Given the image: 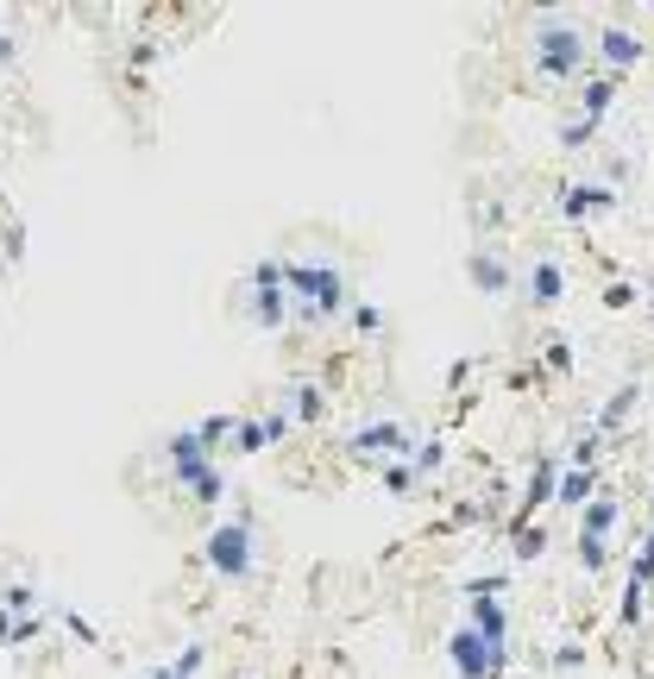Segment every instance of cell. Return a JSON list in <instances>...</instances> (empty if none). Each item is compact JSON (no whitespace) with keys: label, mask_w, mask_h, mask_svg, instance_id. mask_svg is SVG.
Instances as JSON below:
<instances>
[{"label":"cell","mask_w":654,"mask_h":679,"mask_svg":"<svg viewBox=\"0 0 654 679\" xmlns=\"http://www.w3.org/2000/svg\"><path fill=\"white\" fill-rule=\"evenodd\" d=\"M13 63H20V39H13V32L0 25V70H13Z\"/></svg>","instance_id":"cell-40"},{"label":"cell","mask_w":654,"mask_h":679,"mask_svg":"<svg viewBox=\"0 0 654 679\" xmlns=\"http://www.w3.org/2000/svg\"><path fill=\"white\" fill-rule=\"evenodd\" d=\"M403 466L416 472V485L441 479V472H447V434H416V446L403 453Z\"/></svg>","instance_id":"cell-19"},{"label":"cell","mask_w":654,"mask_h":679,"mask_svg":"<svg viewBox=\"0 0 654 679\" xmlns=\"http://www.w3.org/2000/svg\"><path fill=\"white\" fill-rule=\"evenodd\" d=\"M258 415V434H265V446H284V441H296V422H289L277 403H265V409H252Z\"/></svg>","instance_id":"cell-32"},{"label":"cell","mask_w":654,"mask_h":679,"mask_svg":"<svg viewBox=\"0 0 654 679\" xmlns=\"http://www.w3.org/2000/svg\"><path fill=\"white\" fill-rule=\"evenodd\" d=\"M416 434H422V428L416 422H403V415H366V422L359 428H347V434H340V453H347L352 466H385V460H403L409 446H416Z\"/></svg>","instance_id":"cell-4"},{"label":"cell","mask_w":654,"mask_h":679,"mask_svg":"<svg viewBox=\"0 0 654 679\" xmlns=\"http://www.w3.org/2000/svg\"><path fill=\"white\" fill-rule=\"evenodd\" d=\"M597 133H604V126H592V120H579V114H560V120H554V145H560L566 157L592 152V145H597Z\"/></svg>","instance_id":"cell-22"},{"label":"cell","mask_w":654,"mask_h":679,"mask_svg":"<svg viewBox=\"0 0 654 679\" xmlns=\"http://www.w3.org/2000/svg\"><path fill=\"white\" fill-rule=\"evenodd\" d=\"M0 610H13V617H44L32 585H7V591H0Z\"/></svg>","instance_id":"cell-36"},{"label":"cell","mask_w":654,"mask_h":679,"mask_svg":"<svg viewBox=\"0 0 654 679\" xmlns=\"http://www.w3.org/2000/svg\"><path fill=\"white\" fill-rule=\"evenodd\" d=\"M239 290H284V253L252 258V265H246V277H239Z\"/></svg>","instance_id":"cell-25"},{"label":"cell","mask_w":654,"mask_h":679,"mask_svg":"<svg viewBox=\"0 0 654 679\" xmlns=\"http://www.w3.org/2000/svg\"><path fill=\"white\" fill-rule=\"evenodd\" d=\"M573 560L579 573H604L616 560V542H597V535H573Z\"/></svg>","instance_id":"cell-30"},{"label":"cell","mask_w":654,"mask_h":679,"mask_svg":"<svg viewBox=\"0 0 654 679\" xmlns=\"http://www.w3.org/2000/svg\"><path fill=\"white\" fill-rule=\"evenodd\" d=\"M522 70L541 89H573L592 70V20L566 7H541L522 20Z\"/></svg>","instance_id":"cell-1"},{"label":"cell","mask_w":654,"mask_h":679,"mask_svg":"<svg viewBox=\"0 0 654 679\" xmlns=\"http://www.w3.org/2000/svg\"><path fill=\"white\" fill-rule=\"evenodd\" d=\"M233 679H258V673H252V667H239V673H233Z\"/></svg>","instance_id":"cell-42"},{"label":"cell","mask_w":654,"mask_h":679,"mask_svg":"<svg viewBox=\"0 0 654 679\" xmlns=\"http://www.w3.org/2000/svg\"><path fill=\"white\" fill-rule=\"evenodd\" d=\"M152 58H157V44H152V39H139V44H133V70H145Z\"/></svg>","instance_id":"cell-41"},{"label":"cell","mask_w":654,"mask_h":679,"mask_svg":"<svg viewBox=\"0 0 654 679\" xmlns=\"http://www.w3.org/2000/svg\"><path fill=\"white\" fill-rule=\"evenodd\" d=\"M623 579H635V585H648L654 579V554H648V528H635V547H630V573Z\"/></svg>","instance_id":"cell-35"},{"label":"cell","mask_w":654,"mask_h":679,"mask_svg":"<svg viewBox=\"0 0 654 679\" xmlns=\"http://www.w3.org/2000/svg\"><path fill=\"white\" fill-rule=\"evenodd\" d=\"M597 491H604V466H560V479H554V504L548 510H585L597 497Z\"/></svg>","instance_id":"cell-17"},{"label":"cell","mask_w":654,"mask_h":679,"mask_svg":"<svg viewBox=\"0 0 654 679\" xmlns=\"http://www.w3.org/2000/svg\"><path fill=\"white\" fill-rule=\"evenodd\" d=\"M554 479H560V453L541 446L535 460H529V485H522V497H517V523H541V510L554 504Z\"/></svg>","instance_id":"cell-12"},{"label":"cell","mask_w":654,"mask_h":679,"mask_svg":"<svg viewBox=\"0 0 654 679\" xmlns=\"http://www.w3.org/2000/svg\"><path fill=\"white\" fill-rule=\"evenodd\" d=\"M227 485H233V479H227V460H221V466H208L190 491H183V504H190L202 523H214V516H221V504H227Z\"/></svg>","instance_id":"cell-18"},{"label":"cell","mask_w":654,"mask_h":679,"mask_svg":"<svg viewBox=\"0 0 654 679\" xmlns=\"http://www.w3.org/2000/svg\"><path fill=\"white\" fill-rule=\"evenodd\" d=\"M195 566L221 585H246L258 579V566H265V535H258V510L252 504H233L227 516H214L202 547H195Z\"/></svg>","instance_id":"cell-3"},{"label":"cell","mask_w":654,"mask_h":679,"mask_svg":"<svg viewBox=\"0 0 654 679\" xmlns=\"http://www.w3.org/2000/svg\"><path fill=\"white\" fill-rule=\"evenodd\" d=\"M378 485H385L390 497H416V491H422V485H416V472H409L403 460H385V466H378Z\"/></svg>","instance_id":"cell-34"},{"label":"cell","mask_w":654,"mask_h":679,"mask_svg":"<svg viewBox=\"0 0 654 679\" xmlns=\"http://www.w3.org/2000/svg\"><path fill=\"white\" fill-rule=\"evenodd\" d=\"M233 460H258V453H265V434H258V415H252V409H239V415H233Z\"/></svg>","instance_id":"cell-26"},{"label":"cell","mask_w":654,"mask_h":679,"mask_svg":"<svg viewBox=\"0 0 654 679\" xmlns=\"http://www.w3.org/2000/svg\"><path fill=\"white\" fill-rule=\"evenodd\" d=\"M616 101H623V82L604 76V70H585V76L573 82V107H566V114H579V120H592V126H604V120L616 114Z\"/></svg>","instance_id":"cell-11"},{"label":"cell","mask_w":654,"mask_h":679,"mask_svg":"<svg viewBox=\"0 0 654 679\" xmlns=\"http://www.w3.org/2000/svg\"><path fill=\"white\" fill-rule=\"evenodd\" d=\"M623 523H630V504H623L611 485H604L592 504L579 510V535H597V542H616V535H623Z\"/></svg>","instance_id":"cell-16"},{"label":"cell","mask_w":654,"mask_h":679,"mask_svg":"<svg viewBox=\"0 0 654 679\" xmlns=\"http://www.w3.org/2000/svg\"><path fill=\"white\" fill-rule=\"evenodd\" d=\"M208 466H221V453H208V446H202L195 422H176L171 434H164V472H171V491L183 497V491H190Z\"/></svg>","instance_id":"cell-8"},{"label":"cell","mask_w":654,"mask_h":679,"mask_svg":"<svg viewBox=\"0 0 654 679\" xmlns=\"http://www.w3.org/2000/svg\"><path fill=\"white\" fill-rule=\"evenodd\" d=\"M541 554H548V528H541V523H517V516H510V560L535 566Z\"/></svg>","instance_id":"cell-23"},{"label":"cell","mask_w":654,"mask_h":679,"mask_svg":"<svg viewBox=\"0 0 654 679\" xmlns=\"http://www.w3.org/2000/svg\"><path fill=\"white\" fill-rule=\"evenodd\" d=\"M472 371H479L472 359H453V366H447V390H466L472 384Z\"/></svg>","instance_id":"cell-39"},{"label":"cell","mask_w":654,"mask_h":679,"mask_svg":"<svg viewBox=\"0 0 654 679\" xmlns=\"http://www.w3.org/2000/svg\"><path fill=\"white\" fill-rule=\"evenodd\" d=\"M541 366H548V378H573L579 371V352L566 333H548V347H541Z\"/></svg>","instance_id":"cell-31"},{"label":"cell","mask_w":654,"mask_h":679,"mask_svg":"<svg viewBox=\"0 0 654 679\" xmlns=\"http://www.w3.org/2000/svg\"><path fill=\"white\" fill-rule=\"evenodd\" d=\"M616 623H623V629H642V623H648V585L623 579V591H616Z\"/></svg>","instance_id":"cell-27"},{"label":"cell","mask_w":654,"mask_h":679,"mask_svg":"<svg viewBox=\"0 0 654 679\" xmlns=\"http://www.w3.org/2000/svg\"><path fill=\"white\" fill-rule=\"evenodd\" d=\"M289 333H327L352 302V277L340 258H284Z\"/></svg>","instance_id":"cell-2"},{"label":"cell","mask_w":654,"mask_h":679,"mask_svg":"<svg viewBox=\"0 0 654 679\" xmlns=\"http://www.w3.org/2000/svg\"><path fill=\"white\" fill-rule=\"evenodd\" d=\"M233 415H239V409H208V415L195 422V434H202V446H208V453H227V441H233Z\"/></svg>","instance_id":"cell-29"},{"label":"cell","mask_w":654,"mask_h":679,"mask_svg":"<svg viewBox=\"0 0 654 679\" xmlns=\"http://www.w3.org/2000/svg\"><path fill=\"white\" fill-rule=\"evenodd\" d=\"M466 284L491 302L503 296H517V253L503 246V239H472V253H466Z\"/></svg>","instance_id":"cell-7"},{"label":"cell","mask_w":654,"mask_h":679,"mask_svg":"<svg viewBox=\"0 0 654 679\" xmlns=\"http://www.w3.org/2000/svg\"><path fill=\"white\" fill-rule=\"evenodd\" d=\"M472 523H491V504H460V510H453V528H472Z\"/></svg>","instance_id":"cell-38"},{"label":"cell","mask_w":654,"mask_h":679,"mask_svg":"<svg viewBox=\"0 0 654 679\" xmlns=\"http://www.w3.org/2000/svg\"><path fill=\"white\" fill-rule=\"evenodd\" d=\"M447 667H453V679H498L491 648H484L466 623H453V629H447Z\"/></svg>","instance_id":"cell-14"},{"label":"cell","mask_w":654,"mask_h":679,"mask_svg":"<svg viewBox=\"0 0 654 679\" xmlns=\"http://www.w3.org/2000/svg\"><path fill=\"white\" fill-rule=\"evenodd\" d=\"M560 466H604V434H597L592 422L573 428V441H566V453H560Z\"/></svg>","instance_id":"cell-24"},{"label":"cell","mask_w":654,"mask_h":679,"mask_svg":"<svg viewBox=\"0 0 654 679\" xmlns=\"http://www.w3.org/2000/svg\"><path fill=\"white\" fill-rule=\"evenodd\" d=\"M642 58H648V32H642V25H630V20H592V70L630 82L635 70H642Z\"/></svg>","instance_id":"cell-5"},{"label":"cell","mask_w":654,"mask_h":679,"mask_svg":"<svg viewBox=\"0 0 654 679\" xmlns=\"http://www.w3.org/2000/svg\"><path fill=\"white\" fill-rule=\"evenodd\" d=\"M202 667H208V641H183L171 660H152L145 679H202Z\"/></svg>","instance_id":"cell-20"},{"label":"cell","mask_w":654,"mask_h":679,"mask_svg":"<svg viewBox=\"0 0 654 679\" xmlns=\"http://www.w3.org/2000/svg\"><path fill=\"white\" fill-rule=\"evenodd\" d=\"M277 409H284L296 428H327V415H334V390L315 384V371H289L284 384H277Z\"/></svg>","instance_id":"cell-9"},{"label":"cell","mask_w":654,"mask_h":679,"mask_svg":"<svg viewBox=\"0 0 654 679\" xmlns=\"http://www.w3.org/2000/svg\"><path fill=\"white\" fill-rule=\"evenodd\" d=\"M554 208H560V220H573V227H585V220L623 214V195H616V189H604L597 176H573V183H560Z\"/></svg>","instance_id":"cell-10"},{"label":"cell","mask_w":654,"mask_h":679,"mask_svg":"<svg viewBox=\"0 0 654 679\" xmlns=\"http://www.w3.org/2000/svg\"><path fill=\"white\" fill-rule=\"evenodd\" d=\"M359 340H385L390 333V315H385V302H371V296H352L347 302V315H340Z\"/></svg>","instance_id":"cell-21"},{"label":"cell","mask_w":654,"mask_h":679,"mask_svg":"<svg viewBox=\"0 0 654 679\" xmlns=\"http://www.w3.org/2000/svg\"><path fill=\"white\" fill-rule=\"evenodd\" d=\"M517 290L535 315H548L573 296V271H566L560 253H529V258H517Z\"/></svg>","instance_id":"cell-6"},{"label":"cell","mask_w":654,"mask_h":679,"mask_svg":"<svg viewBox=\"0 0 654 679\" xmlns=\"http://www.w3.org/2000/svg\"><path fill=\"white\" fill-rule=\"evenodd\" d=\"M58 629H63L70 641H82V648H101V623L82 617V610H58Z\"/></svg>","instance_id":"cell-33"},{"label":"cell","mask_w":654,"mask_h":679,"mask_svg":"<svg viewBox=\"0 0 654 679\" xmlns=\"http://www.w3.org/2000/svg\"><path fill=\"white\" fill-rule=\"evenodd\" d=\"M44 636V617H13V610H0V648H32Z\"/></svg>","instance_id":"cell-28"},{"label":"cell","mask_w":654,"mask_h":679,"mask_svg":"<svg viewBox=\"0 0 654 679\" xmlns=\"http://www.w3.org/2000/svg\"><path fill=\"white\" fill-rule=\"evenodd\" d=\"M579 667H585V641H560L548 655V673H579Z\"/></svg>","instance_id":"cell-37"},{"label":"cell","mask_w":654,"mask_h":679,"mask_svg":"<svg viewBox=\"0 0 654 679\" xmlns=\"http://www.w3.org/2000/svg\"><path fill=\"white\" fill-rule=\"evenodd\" d=\"M642 397H648V390H642V378H630V384H616L611 397H604V409H597V415H592V428H597V434H604V446L630 434V422H635V415H642Z\"/></svg>","instance_id":"cell-13"},{"label":"cell","mask_w":654,"mask_h":679,"mask_svg":"<svg viewBox=\"0 0 654 679\" xmlns=\"http://www.w3.org/2000/svg\"><path fill=\"white\" fill-rule=\"evenodd\" d=\"M239 321L252 333H289V296L284 290H239Z\"/></svg>","instance_id":"cell-15"}]
</instances>
